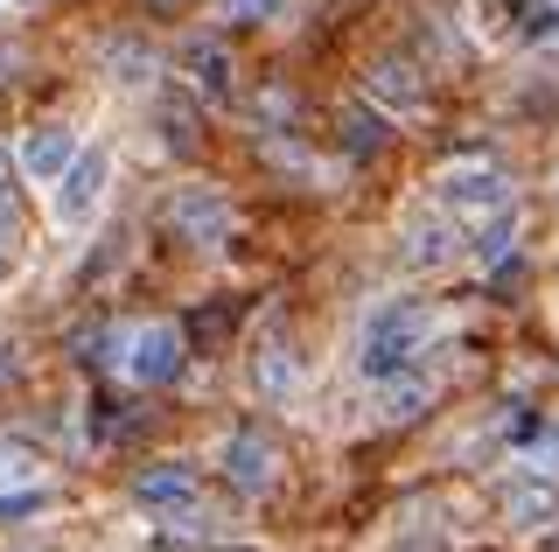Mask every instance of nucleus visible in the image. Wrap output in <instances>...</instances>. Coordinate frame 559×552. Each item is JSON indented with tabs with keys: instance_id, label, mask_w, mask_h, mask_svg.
Wrapping results in <instances>:
<instances>
[{
	"instance_id": "obj_18",
	"label": "nucleus",
	"mask_w": 559,
	"mask_h": 552,
	"mask_svg": "<svg viewBox=\"0 0 559 552\" xmlns=\"http://www.w3.org/2000/svg\"><path fill=\"white\" fill-rule=\"evenodd\" d=\"M518 36L524 43H552L559 36V0H518Z\"/></svg>"
},
{
	"instance_id": "obj_26",
	"label": "nucleus",
	"mask_w": 559,
	"mask_h": 552,
	"mask_svg": "<svg viewBox=\"0 0 559 552\" xmlns=\"http://www.w3.org/2000/svg\"><path fill=\"white\" fill-rule=\"evenodd\" d=\"M231 552H259V545H231Z\"/></svg>"
},
{
	"instance_id": "obj_2",
	"label": "nucleus",
	"mask_w": 559,
	"mask_h": 552,
	"mask_svg": "<svg viewBox=\"0 0 559 552\" xmlns=\"http://www.w3.org/2000/svg\"><path fill=\"white\" fill-rule=\"evenodd\" d=\"M57 196H49V211H57V224L63 231H84L98 211H105V189H112V147L105 141H92V147H78L63 161V176L49 182Z\"/></svg>"
},
{
	"instance_id": "obj_27",
	"label": "nucleus",
	"mask_w": 559,
	"mask_h": 552,
	"mask_svg": "<svg viewBox=\"0 0 559 552\" xmlns=\"http://www.w3.org/2000/svg\"><path fill=\"white\" fill-rule=\"evenodd\" d=\"M14 552H35V545H14Z\"/></svg>"
},
{
	"instance_id": "obj_20",
	"label": "nucleus",
	"mask_w": 559,
	"mask_h": 552,
	"mask_svg": "<svg viewBox=\"0 0 559 552\" xmlns=\"http://www.w3.org/2000/svg\"><path fill=\"white\" fill-rule=\"evenodd\" d=\"M127 343V329H98V336H84L78 350H84V364H112V350Z\"/></svg>"
},
{
	"instance_id": "obj_8",
	"label": "nucleus",
	"mask_w": 559,
	"mask_h": 552,
	"mask_svg": "<svg viewBox=\"0 0 559 552\" xmlns=\"http://www.w3.org/2000/svg\"><path fill=\"white\" fill-rule=\"evenodd\" d=\"M427 399H433V377L419 371V364L392 371V377H371V412H378L384 427H399V420H419V412H427Z\"/></svg>"
},
{
	"instance_id": "obj_13",
	"label": "nucleus",
	"mask_w": 559,
	"mask_h": 552,
	"mask_svg": "<svg viewBox=\"0 0 559 552\" xmlns=\"http://www.w3.org/2000/svg\"><path fill=\"white\" fill-rule=\"evenodd\" d=\"M371 92H378V98H384V106H392V112H413L419 98H427V84H419V71H413V63L384 57L378 71H371Z\"/></svg>"
},
{
	"instance_id": "obj_15",
	"label": "nucleus",
	"mask_w": 559,
	"mask_h": 552,
	"mask_svg": "<svg viewBox=\"0 0 559 552\" xmlns=\"http://www.w3.org/2000/svg\"><path fill=\"white\" fill-rule=\"evenodd\" d=\"M384 141H392L384 112H371V106H349V112H343V154H349V161H364V154H384Z\"/></svg>"
},
{
	"instance_id": "obj_4",
	"label": "nucleus",
	"mask_w": 559,
	"mask_h": 552,
	"mask_svg": "<svg viewBox=\"0 0 559 552\" xmlns=\"http://www.w3.org/2000/svg\"><path fill=\"white\" fill-rule=\"evenodd\" d=\"M433 196H441V211H454V217H489V211L511 203V176L489 168V161H454V168H441Z\"/></svg>"
},
{
	"instance_id": "obj_24",
	"label": "nucleus",
	"mask_w": 559,
	"mask_h": 552,
	"mask_svg": "<svg viewBox=\"0 0 559 552\" xmlns=\"http://www.w3.org/2000/svg\"><path fill=\"white\" fill-rule=\"evenodd\" d=\"M8 280H14V259H8V252H0V287H8Z\"/></svg>"
},
{
	"instance_id": "obj_19",
	"label": "nucleus",
	"mask_w": 559,
	"mask_h": 552,
	"mask_svg": "<svg viewBox=\"0 0 559 552\" xmlns=\"http://www.w3.org/2000/svg\"><path fill=\"white\" fill-rule=\"evenodd\" d=\"M162 127H168V147L189 154V141H197V133H189L197 127V119H189V98H162Z\"/></svg>"
},
{
	"instance_id": "obj_12",
	"label": "nucleus",
	"mask_w": 559,
	"mask_h": 552,
	"mask_svg": "<svg viewBox=\"0 0 559 552\" xmlns=\"http://www.w3.org/2000/svg\"><path fill=\"white\" fill-rule=\"evenodd\" d=\"M189 92L210 98V106H224V98H231V57H224L217 43L189 49Z\"/></svg>"
},
{
	"instance_id": "obj_23",
	"label": "nucleus",
	"mask_w": 559,
	"mask_h": 552,
	"mask_svg": "<svg viewBox=\"0 0 559 552\" xmlns=\"http://www.w3.org/2000/svg\"><path fill=\"white\" fill-rule=\"evenodd\" d=\"M8 189H14V161L0 154V211H8Z\"/></svg>"
},
{
	"instance_id": "obj_21",
	"label": "nucleus",
	"mask_w": 559,
	"mask_h": 552,
	"mask_svg": "<svg viewBox=\"0 0 559 552\" xmlns=\"http://www.w3.org/2000/svg\"><path fill=\"white\" fill-rule=\"evenodd\" d=\"M294 0H238V14H259V22H287Z\"/></svg>"
},
{
	"instance_id": "obj_9",
	"label": "nucleus",
	"mask_w": 559,
	"mask_h": 552,
	"mask_svg": "<svg viewBox=\"0 0 559 552\" xmlns=\"http://www.w3.org/2000/svg\"><path fill=\"white\" fill-rule=\"evenodd\" d=\"M503 517H511V531H552L559 525V482L552 476H518L511 496H503Z\"/></svg>"
},
{
	"instance_id": "obj_6",
	"label": "nucleus",
	"mask_w": 559,
	"mask_h": 552,
	"mask_svg": "<svg viewBox=\"0 0 559 552\" xmlns=\"http://www.w3.org/2000/svg\"><path fill=\"white\" fill-rule=\"evenodd\" d=\"M224 469H231V482L245 496H266L280 482V447L273 434H259V427H238L231 441H224Z\"/></svg>"
},
{
	"instance_id": "obj_16",
	"label": "nucleus",
	"mask_w": 559,
	"mask_h": 552,
	"mask_svg": "<svg viewBox=\"0 0 559 552\" xmlns=\"http://www.w3.org/2000/svg\"><path fill=\"white\" fill-rule=\"evenodd\" d=\"M105 71H112L119 84H154V71H162V57H154L147 43L119 36V43H105Z\"/></svg>"
},
{
	"instance_id": "obj_22",
	"label": "nucleus",
	"mask_w": 559,
	"mask_h": 552,
	"mask_svg": "<svg viewBox=\"0 0 559 552\" xmlns=\"http://www.w3.org/2000/svg\"><path fill=\"white\" fill-rule=\"evenodd\" d=\"M14 377H22V357H14V350H0V392H8Z\"/></svg>"
},
{
	"instance_id": "obj_3",
	"label": "nucleus",
	"mask_w": 559,
	"mask_h": 552,
	"mask_svg": "<svg viewBox=\"0 0 559 552\" xmlns=\"http://www.w3.org/2000/svg\"><path fill=\"white\" fill-rule=\"evenodd\" d=\"M119 371H127V385H140V392L175 385V377H182V329H175V322H140V329H127Z\"/></svg>"
},
{
	"instance_id": "obj_17",
	"label": "nucleus",
	"mask_w": 559,
	"mask_h": 552,
	"mask_svg": "<svg viewBox=\"0 0 559 552\" xmlns=\"http://www.w3.org/2000/svg\"><path fill=\"white\" fill-rule=\"evenodd\" d=\"M511 238H518V203H503V211H489V217H476V252L483 266H497V259H511Z\"/></svg>"
},
{
	"instance_id": "obj_1",
	"label": "nucleus",
	"mask_w": 559,
	"mask_h": 552,
	"mask_svg": "<svg viewBox=\"0 0 559 552\" xmlns=\"http://www.w3.org/2000/svg\"><path fill=\"white\" fill-rule=\"evenodd\" d=\"M433 336H441V308L419 301V295H392V301H378L371 315H364L357 371L364 377H392V371H406Z\"/></svg>"
},
{
	"instance_id": "obj_11",
	"label": "nucleus",
	"mask_w": 559,
	"mask_h": 552,
	"mask_svg": "<svg viewBox=\"0 0 559 552\" xmlns=\"http://www.w3.org/2000/svg\"><path fill=\"white\" fill-rule=\"evenodd\" d=\"M406 259H413L419 273H441L448 259H454V231H448L441 217H413L406 224Z\"/></svg>"
},
{
	"instance_id": "obj_10",
	"label": "nucleus",
	"mask_w": 559,
	"mask_h": 552,
	"mask_svg": "<svg viewBox=\"0 0 559 552\" xmlns=\"http://www.w3.org/2000/svg\"><path fill=\"white\" fill-rule=\"evenodd\" d=\"M78 154V133L70 127H35V133H22V147H14V168H22L28 182H57L63 176V161Z\"/></svg>"
},
{
	"instance_id": "obj_7",
	"label": "nucleus",
	"mask_w": 559,
	"mask_h": 552,
	"mask_svg": "<svg viewBox=\"0 0 559 552\" xmlns=\"http://www.w3.org/2000/svg\"><path fill=\"white\" fill-rule=\"evenodd\" d=\"M133 504L147 517H189L197 511V476H189L182 461H162V469H147L133 482Z\"/></svg>"
},
{
	"instance_id": "obj_25",
	"label": "nucleus",
	"mask_w": 559,
	"mask_h": 552,
	"mask_svg": "<svg viewBox=\"0 0 559 552\" xmlns=\"http://www.w3.org/2000/svg\"><path fill=\"white\" fill-rule=\"evenodd\" d=\"M147 8H162V14H175V8H189V0H147Z\"/></svg>"
},
{
	"instance_id": "obj_14",
	"label": "nucleus",
	"mask_w": 559,
	"mask_h": 552,
	"mask_svg": "<svg viewBox=\"0 0 559 552\" xmlns=\"http://www.w3.org/2000/svg\"><path fill=\"white\" fill-rule=\"evenodd\" d=\"M252 385L266 392V399H287V392L301 385V357H294L287 343H273V350H259V357H252Z\"/></svg>"
},
{
	"instance_id": "obj_5",
	"label": "nucleus",
	"mask_w": 559,
	"mask_h": 552,
	"mask_svg": "<svg viewBox=\"0 0 559 552\" xmlns=\"http://www.w3.org/2000/svg\"><path fill=\"white\" fill-rule=\"evenodd\" d=\"M168 231L182 238V245H224V231H231V196H224L217 182H189L168 196Z\"/></svg>"
}]
</instances>
